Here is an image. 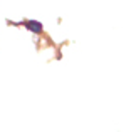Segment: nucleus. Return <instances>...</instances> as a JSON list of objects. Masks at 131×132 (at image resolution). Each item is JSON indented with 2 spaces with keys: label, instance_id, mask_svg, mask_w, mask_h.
Returning <instances> with one entry per match:
<instances>
[{
  "label": "nucleus",
  "instance_id": "f257e3e1",
  "mask_svg": "<svg viewBox=\"0 0 131 132\" xmlns=\"http://www.w3.org/2000/svg\"><path fill=\"white\" fill-rule=\"evenodd\" d=\"M25 27L30 30V32H34V34H40L42 32V25H40L39 22H35V20H27Z\"/></svg>",
  "mask_w": 131,
  "mask_h": 132
}]
</instances>
